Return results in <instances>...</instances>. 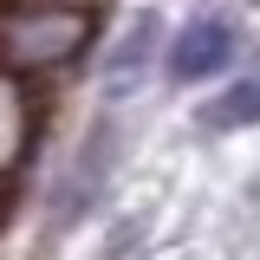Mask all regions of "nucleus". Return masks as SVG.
I'll return each instance as SVG.
<instances>
[{"label": "nucleus", "mask_w": 260, "mask_h": 260, "mask_svg": "<svg viewBox=\"0 0 260 260\" xmlns=\"http://www.w3.org/2000/svg\"><path fill=\"white\" fill-rule=\"evenodd\" d=\"M85 46V13H52V7H20L0 20V52L20 72H39V65H59Z\"/></svg>", "instance_id": "obj_1"}, {"label": "nucleus", "mask_w": 260, "mask_h": 260, "mask_svg": "<svg viewBox=\"0 0 260 260\" xmlns=\"http://www.w3.org/2000/svg\"><path fill=\"white\" fill-rule=\"evenodd\" d=\"M234 59V32L221 20H189L169 46V78L176 85H195V78H215L221 65Z\"/></svg>", "instance_id": "obj_2"}, {"label": "nucleus", "mask_w": 260, "mask_h": 260, "mask_svg": "<svg viewBox=\"0 0 260 260\" xmlns=\"http://www.w3.org/2000/svg\"><path fill=\"white\" fill-rule=\"evenodd\" d=\"M202 124L208 130H234V124H260V72L254 78H241L228 98H215L208 111H202Z\"/></svg>", "instance_id": "obj_3"}, {"label": "nucleus", "mask_w": 260, "mask_h": 260, "mask_svg": "<svg viewBox=\"0 0 260 260\" xmlns=\"http://www.w3.org/2000/svg\"><path fill=\"white\" fill-rule=\"evenodd\" d=\"M143 52H150V26H137V32L124 39V46H117V59H111V72H117V78H130V72L143 65Z\"/></svg>", "instance_id": "obj_4"}]
</instances>
